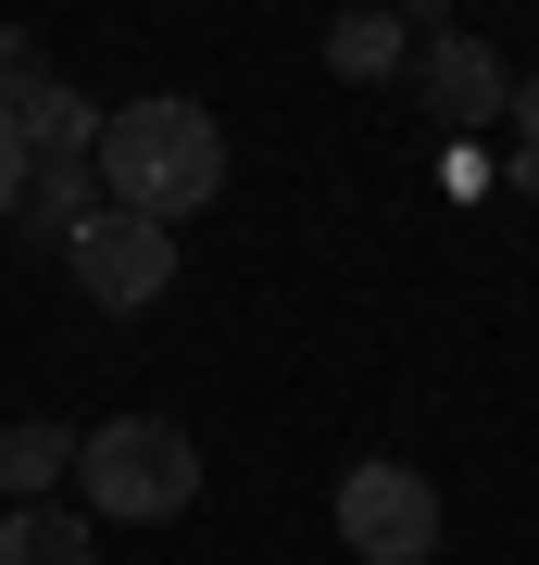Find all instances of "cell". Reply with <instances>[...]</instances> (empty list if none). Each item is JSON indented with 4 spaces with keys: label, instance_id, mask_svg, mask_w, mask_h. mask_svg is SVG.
Masks as SVG:
<instances>
[{
    "label": "cell",
    "instance_id": "9c48e42d",
    "mask_svg": "<svg viewBox=\"0 0 539 565\" xmlns=\"http://www.w3.org/2000/svg\"><path fill=\"white\" fill-rule=\"evenodd\" d=\"M51 478H76V427H51V415L0 427V503H39Z\"/></svg>",
    "mask_w": 539,
    "mask_h": 565
},
{
    "label": "cell",
    "instance_id": "7c38bea8",
    "mask_svg": "<svg viewBox=\"0 0 539 565\" xmlns=\"http://www.w3.org/2000/svg\"><path fill=\"white\" fill-rule=\"evenodd\" d=\"M13 202H25V139H13V114H0V226H13Z\"/></svg>",
    "mask_w": 539,
    "mask_h": 565
},
{
    "label": "cell",
    "instance_id": "5b68a950",
    "mask_svg": "<svg viewBox=\"0 0 539 565\" xmlns=\"http://www.w3.org/2000/svg\"><path fill=\"white\" fill-rule=\"evenodd\" d=\"M401 76H414V102L440 114L452 139H464V126H502V114H515V63H502L489 39H464V25L414 39V63H401Z\"/></svg>",
    "mask_w": 539,
    "mask_h": 565
},
{
    "label": "cell",
    "instance_id": "8992f818",
    "mask_svg": "<svg viewBox=\"0 0 539 565\" xmlns=\"http://www.w3.org/2000/svg\"><path fill=\"white\" fill-rule=\"evenodd\" d=\"M0 114H13L25 163H63V151H88V139H100V102H76L63 76H13V88H0Z\"/></svg>",
    "mask_w": 539,
    "mask_h": 565
},
{
    "label": "cell",
    "instance_id": "277c9868",
    "mask_svg": "<svg viewBox=\"0 0 539 565\" xmlns=\"http://www.w3.org/2000/svg\"><path fill=\"white\" fill-rule=\"evenodd\" d=\"M339 541L364 553V565H427L440 553V490L414 478V465H352L339 478Z\"/></svg>",
    "mask_w": 539,
    "mask_h": 565
},
{
    "label": "cell",
    "instance_id": "52a82bcc",
    "mask_svg": "<svg viewBox=\"0 0 539 565\" xmlns=\"http://www.w3.org/2000/svg\"><path fill=\"white\" fill-rule=\"evenodd\" d=\"M88 214H100V177H88V151H63V163H25V202H13V226H39V239L63 252Z\"/></svg>",
    "mask_w": 539,
    "mask_h": 565
},
{
    "label": "cell",
    "instance_id": "6da1fadb",
    "mask_svg": "<svg viewBox=\"0 0 539 565\" xmlns=\"http://www.w3.org/2000/svg\"><path fill=\"white\" fill-rule=\"evenodd\" d=\"M88 177H100V202H126V214H201L226 189V126L176 102V88H151V102H126V114H100V139H88Z\"/></svg>",
    "mask_w": 539,
    "mask_h": 565
},
{
    "label": "cell",
    "instance_id": "7a4b0ae2",
    "mask_svg": "<svg viewBox=\"0 0 539 565\" xmlns=\"http://www.w3.org/2000/svg\"><path fill=\"white\" fill-rule=\"evenodd\" d=\"M76 478H88V503L114 527H176L201 503V440L176 415H114V427L76 440Z\"/></svg>",
    "mask_w": 539,
    "mask_h": 565
},
{
    "label": "cell",
    "instance_id": "8fae6325",
    "mask_svg": "<svg viewBox=\"0 0 539 565\" xmlns=\"http://www.w3.org/2000/svg\"><path fill=\"white\" fill-rule=\"evenodd\" d=\"M515 189H539V76H515Z\"/></svg>",
    "mask_w": 539,
    "mask_h": 565
},
{
    "label": "cell",
    "instance_id": "ba28073f",
    "mask_svg": "<svg viewBox=\"0 0 539 565\" xmlns=\"http://www.w3.org/2000/svg\"><path fill=\"white\" fill-rule=\"evenodd\" d=\"M0 565H100V541L63 503H0Z\"/></svg>",
    "mask_w": 539,
    "mask_h": 565
},
{
    "label": "cell",
    "instance_id": "3957f363",
    "mask_svg": "<svg viewBox=\"0 0 539 565\" xmlns=\"http://www.w3.org/2000/svg\"><path fill=\"white\" fill-rule=\"evenodd\" d=\"M63 264H76V289H88V302L151 315L163 289H176V226H163V214H126V202H100L76 239H63Z\"/></svg>",
    "mask_w": 539,
    "mask_h": 565
},
{
    "label": "cell",
    "instance_id": "4fadbf2b",
    "mask_svg": "<svg viewBox=\"0 0 539 565\" xmlns=\"http://www.w3.org/2000/svg\"><path fill=\"white\" fill-rule=\"evenodd\" d=\"M389 13L414 25V39H440V25H452V0H389Z\"/></svg>",
    "mask_w": 539,
    "mask_h": 565
},
{
    "label": "cell",
    "instance_id": "30bf717a",
    "mask_svg": "<svg viewBox=\"0 0 539 565\" xmlns=\"http://www.w3.org/2000/svg\"><path fill=\"white\" fill-rule=\"evenodd\" d=\"M326 63L377 88V76H401V63H414V25H401L389 0H377V13H339V25H326Z\"/></svg>",
    "mask_w": 539,
    "mask_h": 565
}]
</instances>
